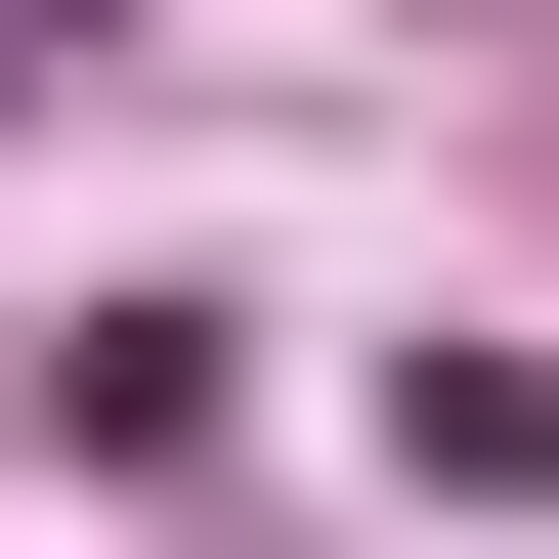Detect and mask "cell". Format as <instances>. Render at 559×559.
Wrapping results in <instances>:
<instances>
[{
	"instance_id": "obj_1",
	"label": "cell",
	"mask_w": 559,
	"mask_h": 559,
	"mask_svg": "<svg viewBox=\"0 0 559 559\" xmlns=\"http://www.w3.org/2000/svg\"><path fill=\"white\" fill-rule=\"evenodd\" d=\"M0 44H44V0H0Z\"/></svg>"
}]
</instances>
